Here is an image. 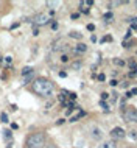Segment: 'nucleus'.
I'll return each mask as SVG.
<instances>
[{
    "label": "nucleus",
    "instance_id": "obj_14",
    "mask_svg": "<svg viewBox=\"0 0 137 148\" xmlns=\"http://www.w3.org/2000/svg\"><path fill=\"white\" fill-rule=\"evenodd\" d=\"M3 132H5V134H3V136H5V139H11V131L9 130H5V131H3Z\"/></svg>",
    "mask_w": 137,
    "mask_h": 148
},
{
    "label": "nucleus",
    "instance_id": "obj_12",
    "mask_svg": "<svg viewBox=\"0 0 137 148\" xmlns=\"http://www.w3.org/2000/svg\"><path fill=\"white\" fill-rule=\"evenodd\" d=\"M70 36H72V37H77V39H81V35H79L78 31H72Z\"/></svg>",
    "mask_w": 137,
    "mask_h": 148
},
{
    "label": "nucleus",
    "instance_id": "obj_20",
    "mask_svg": "<svg viewBox=\"0 0 137 148\" xmlns=\"http://www.w3.org/2000/svg\"><path fill=\"white\" fill-rule=\"evenodd\" d=\"M52 28L56 30V28H58V24H56V22H53V24H52Z\"/></svg>",
    "mask_w": 137,
    "mask_h": 148
},
{
    "label": "nucleus",
    "instance_id": "obj_15",
    "mask_svg": "<svg viewBox=\"0 0 137 148\" xmlns=\"http://www.w3.org/2000/svg\"><path fill=\"white\" fill-rule=\"evenodd\" d=\"M5 62L8 64V66H9V64L13 62V58H11V56H5Z\"/></svg>",
    "mask_w": 137,
    "mask_h": 148
},
{
    "label": "nucleus",
    "instance_id": "obj_7",
    "mask_svg": "<svg viewBox=\"0 0 137 148\" xmlns=\"http://www.w3.org/2000/svg\"><path fill=\"white\" fill-rule=\"evenodd\" d=\"M87 50L86 44H78L77 47H75V53H78V55H81V53H84Z\"/></svg>",
    "mask_w": 137,
    "mask_h": 148
},
{
    "label": "nucleus",
    "instance_id": "obj_3",
    "mask_svg": "<svg viewBox=\"0 0 137 148\" xmlns=\"http://www.w3.org/2000/svg\"><path fill=\"white\" fill-rule=\"evenodd\" d=\"M123 117L126 122H132V123H137V111L134 108H128L126 111L123 112Z\"/></svg>",
    "mask_w": 137,
    "mask_h": 148
},
{
    "label": "nucleus",
    "instance_id": "obj_19",
    "mask_svg": "<svg viewBox=\"0 0 137 148\" xmlns=\"http://www.w3.org/2000/svg\"><path fill=\"white\" fill-rule=\"evenodd\" d=\"M128 22H131V24H137V19H136V17H131Z\"/></svg>",
    "mask_w": 137,
    "mask_h": 148
},
{
    "label": "nucleus",
    "instance_id": "obj_22",
    "mask_svg": "<svg viewBox=\"0 0 137 148\" xmlns=\"http://www.w3.org/2000/svg\"><path fill=\"white\" fill-rule=\"evenodd\" d=\"M98 79H100V81H103V79H104V75H103V73L98 75Z\"/></svg>",
    "mask_w": 137,
    "mask_h": 148
},
{
    "label": "nucleus",
    "instance_id": "obj_11",
    "mask_svg": "<svg viewBox=\"0 0 137 148\" xmlns=\"http://www.w3.org/2000/svg\"><path fill=\"white\" fill-rule=\"evenodd\" d=\"M100 136H101V132H100V130H98V128H94V137H100Z\"/></svg>",
    "mask_w": 137,
    "mask_h": 148
},
{
    "label": "nucleus",
    "instance_id": "obj_4",
    "mask_svg": "<svg viewBox=\"0 0 137 148\" xmlns=\"http://www.w3.org/2000/svg\"><path fill=\"white\" fill-rule=\"evenodd\" d=\"M48 20H50V19H48V16L44 14V13H39V14H36V16L33 17L34 25H47Z\"/></svg>",
    "mask_w": 137,
    "mask_h": 148
},
{
    "label": "nucleus",
    "instance_id": "obj_10",
    "mask_svg": "<svg viewBox=\"0 0 137 148\" xmlns=\"http://www.w3.org/2000/svg\"><path fill=\"white\" fill-rule=\"evenodd\" d=\"M103 19H104L106 22H111L112 19H114V16H112V13H106L104 16H103Z\"/></svg>",
    "mask_w": 137,
    "mask_h": 148
},
{
    "label": "nucleus",
    "instance_id": "obj_9",
    "mask_svg": "<svg viewBox=\"0 0 137 148\" xmlns=\"http://www.w3.org/2000/svg\"><path fill=\"white\" fill-rule=\"evenodd\" d=\"M31 73H33L31 67H24V69H22V77H26V75H31Z\"/></svg>",
    "mask_w": 137,
    "mask_h": 148
},
{
    "label": "nucleus",
    "instance_id": "obj_2",
    "mask_svg": "<svg viewBox=\"0 0 137 148\" xmlns=\"http://www.w3.org/2000/svg\"><path fill=\"white\" fill-rule=\"evenodd\" d=\"M45 145V136L42 132H34L26 139V147L28 148H44Z\"/></svg>",
    "mask_w": 137,
    "mask_h": 148
},
{
    "label": "nucleus",
    "instance_id": "obj_8",
    "mask_svg": "<svg viewBox=\"0 0 137 148\" xmlns=\"http://www.w3.org/2000/svg\"><path fill=\"white\" fill-rule=\"evenodd\" d=\"M98 148H117L115 143L111 142V140H108V142H103L101 145H98Z\"/></svg>",
    "mask_w": 137,
    "mask_h": 148
},
{
    "label": "nucleus",
    "instance_id": "obj_5",
    "mask_svg": "<svg viewBox=\"0 0 137 148\" xmlns=\"http://www.w3.org/2000/svg\"><path fill=\"white\" fill-rule=\"evenodd\" d=\"M111 136H112V139H125L126 137V131L123 130V128H114V130L111 131Z\"/></svg>",
    "mask_w": 137,
    "mask_h": 148
},
{
    "label": "nucleus",
    "instance_id": "obj_17",
    "mask_svg": "<svg viewBox=\"0 0 137 148\" xmlns=\"http://www.w3.org/2000/svg\"><path fill=\"white\" fill-rule=\"evenodd\" d=\"M61 61H62V62H67V61H68V56L62 55V58H61Z\"/></svg>",
    "mask_w": 137,
    "mask_h": 148
},
{
    "label": "nucleus",
    "instance_id": "obj_16",
    "mask_svg": "<svg viewBox=\"0 0 137 148\" xmlns=\"http://www.w3.org/2000/svg\"><path fill=\"white\" fill-rule=\"evenodd\" d=\"M100 106H101L103 109H104V111H108V105H106L104 101H100Z\"/></svg>",
    "mask_w": 137,
    "mask_h": 148
},
{
    "label": "nucleus",
    "instance_id": "obj_18",
    "mask_svg": "<svg viewBox=\"0 0 137 148\" xmlns=\"http://www.w3.org/2000/svg\"><path fill=\"white\" fill-rule=\"evenodd\" d=\"M33 35H34V36H37V35H39V31H37V28H36V26H33Z\"/></svg>",
    "mask_w": 137,
    "mask_h": 148
},
{
    "label": "nucleus",
    "instance_id": "obj_13",
    "mask_svg": "<svg viewBox=\"0 0 137 148\" xmlns=\"http://www.w3.org/2000/svg\"><path fill=\"white\" fill-rule=\"evenodd\" d=\"M2 122H3V123H8V115H6L5 112L2 114Z\"/></svg>",
    "mask_w": 137,
    "mask_h": 148
},
{
    "label": "nucleus",
    "instance_id": "obj_21",
    "mask_svg": "<svg viewBox=\"0 0 137 148\" xmlns=\"http://www.w3.org/2000/svg\"><path fill=\"white\" fill-rule=\"evenodd\" d=\"M94 28H95V26H94L92 24H90V25H87V30H90V31H92V30H94Z\"/></svg>",
    "mask_w": 137,
    "mask_h": 148
},
{
    "label": "nucleus",
    "instance_id": "obj_1",
    "mask_svg": "<svg viewBox=\"0 0 137 148\" xmlns=\"http://www.w3.org/2000/svg\"><path fill=\"white\" fill-rule=\"evenodd\" d=\"M33 90L41 97H50L53 92V83L47 78H37L33 81Z\"/></svg>",
    "mask_w": 137,
    "mask_h": 148
},
{
    "label": "nucleus",
    "instance_id": "obj_6",
    "mask_svg": "<svg viewBox=\"0 0 137 148\" xmlns=\"http://www.w3.org/2000/svg\"><path fill=\"white\" fill-rule=\"evenodd\" d=\"M90 5H92V0H86V2L79 3V8H81L83 13H89V8H87V6H90Z\"/></svg>",
    "mask_w": 137,
    "mask_h": 148
},
{
    "label": "nucleus",
    "instance_id": "obj_23",
    "mask_svg": "<svg viewBox=\"0 0 137 148\" xmlns=\"http://www.w3.org/2000/svg\"><path fill=\"white\" fill-rule=\"evenodd\" d=\"M47 148H56L55 145H47Z\"/></svg>",
    "mask_w": 137,
    "mask_h": 148
}]
</instances>
